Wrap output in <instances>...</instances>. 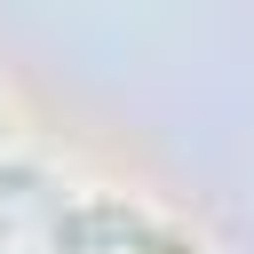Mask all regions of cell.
<instances>
[{"mask_svg":"<svg viewBox=\"0 0 254 254\" xmlns=\"http://www.w3.org/2000/svg\"><path fill=\"white\" fill-rule=\"evenodd\" d=\"M64 246H135V254H198L190 238H175V230H159V222H143V214H127V206H95V214L64 222Z\"/></svg>","mask_w":254,"mask_h":254,"instance_id":"1","label":"cell"}]
</instances>
